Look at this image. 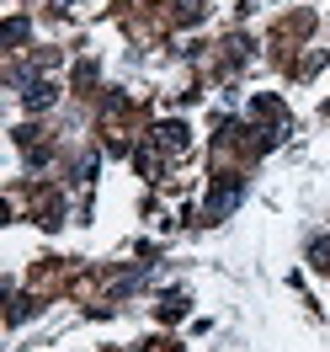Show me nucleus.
<instances>
[{
  "instance_id": "nucleus-1",
  "label": "nucleus",
  "mask_w": 330,
  "mask_h": 352,
  "mask_svg": "<svg viewBox=\"0 0 330 352\" xmlns=\"http://www.w3.org/2000/svg\"><path fill=\"white\" fill-rule=\"evenodd\" d=\"M48 102H54V86H48V80L27 86V107H32V112H38V107H48Z\"/></svg>"
},
{
  "instance_id": "nucleus-2",
  "label": "nucleus",
  "mask_w": 330,
  "mask_h": 352,
  "mask_svg": "<svg viewBox=\"0 0 330 352\" xmlns=\"http://www.w3.org/2000/svg\"><path fill=\"white\" fill-rule=\"evenodd\" d=\"M309 256H314V267H325V272H330V241H325V235L309 241Z\"/></svg>"
},
{
  "instance_id": "nucleus-3",
  "label": "nucleus",
  "mask_w": 330,
  "mask_h": 352,
  "mask_svg": "<svg viewBox=\"0 0 330 352\" xmlns=\"http://www.w3.org/2000/svg\"><path fill=\"white\" fill-rule=\"evenodd\" d=\"M202 16V0H176V22H198Z\"/></svg>"
}]
</instances>
